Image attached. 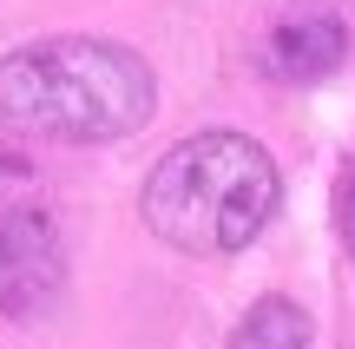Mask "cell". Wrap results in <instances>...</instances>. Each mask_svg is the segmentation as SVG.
<instances>
[{
  "mask_svg": "<svg viewBox=\"0 0 355 349\" xmlns=\"http://www.w3.org/2000/svg\"><path fill=\"white\" fill-rule=\"evenodd\" d=\"M158 79L119 40L60 33L0 53V126L53 145H112L152 126Z\"/></svg>",
  "mask_w": 355,
  "mask_h": 349,
  "instance_id": "1",
  "label": "cell"
},
{
  "mask_svg": "<svg viewBox=\"0 0 355 349\" xmlns=\"http://www.w3.org/2000/svg\"><path fill=\"white\" fill-rule=\"evenodd\" d=\"M283 205L277 158L243 132H191L152 165L139 218L184 257H237L270 231Z\"/></svg>",
  "mask_w": 355,
  "mask_h": 349,
  "instance_id": "2",
  "label": "cell"
},
{
  "mask_svg": "<svg viewBox=\"0 0 355 349\" xmlns=\"http://www.w3.org/2000/svg\"><path fill=\"white\" fill-rule=\"evenodd\" d=\"M60 290V224L46 178L20 152H0V310L33 316Z\"/></svg>",
  "mask_w": 355,
  "mask_h": 349,
  "instance_id": "3",
  "label": "cell"
},
{
  "mask_svg": "<svg viewBox=\"0 0 355 349\" xmlns=\"http://www.w3.org/2000/svg\"><path fill=\"white\" fill-rule=\"evenodd\" d=\"M343 60H349V26L336 13H290L263 40V73L290 79V86H316Z\"/></svg>",
  "mask_w": 355,
  "mask_h": 349,
  "instance_id": "4",
  "label": "cell"
},
{
  "mask_svg": "<svg viewBox=\"0 0 355 349\" xmlns=\"http://www.w3.org/2000/svg\"><path fill=\"white\" fill-rule=\"evenodd\" d=\"M230 349H309V310L296 297H257Z\"/></svg>",
  "mask_w": 355,
  "mask_h": 349,
  "instance_id": "5",
  "label": "cell"
},
{
  "mask_svg": "<svg viewBox=\"0 0 355 349\" xmlns=\"http://www.w3.org/2000/svg\"><path fill=\"white\" fill-rule=\"evenodd\" d=\"M336 231H343V250L355 257V165H343V178H336Z\"/></svg>",
  "mask_w": 355,
  "mask_h": 349,
  "instance_id": "6",
  "label": "cell"
}]
</instances>
